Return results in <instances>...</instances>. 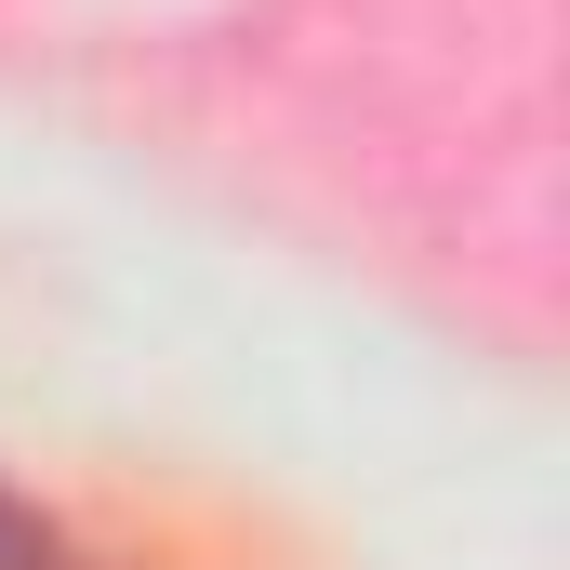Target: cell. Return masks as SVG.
Masks as SVG:
<instances>
[{
	"mask_svg": "<svg viewBox=\"0 0 570 570\" xmlns=\"http://www.w3.org/2000/svg\"><path fill=\"white\" fill-rule=\"evenodd\" d=\"M0 570H94V558L67 544V518H40V504L0 478Z\"/></svg>",
	"mask_w": 570,
	"mask_h": 570,
	"instance_id": "obj_1",
	"label": "cell"
}]
</instances>
